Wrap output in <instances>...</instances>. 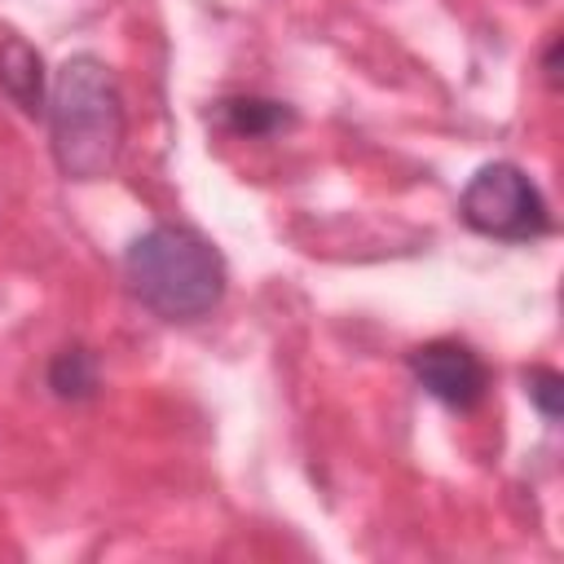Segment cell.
Segmentation results:
<instances>
[{
	"label": "cell",
	"instance_id": "1",
	"mask_svg": "<svg viewBox=\"0 0 564 564\" xmlns=\"http://www.w3.org/2000/svg\"><path fill=\"white\" fill-rule=\"evenodd\" d=\"M48 141L62 176L97 181L119 163L123 150V97L106 62L79 53L70 57L48 93Z\"/></svg>",
	"mask_w": 564,
	"mask_h": 564
},
{
	"label": "cell",
	"instance_id": "2",
	"mask_svg": "<svg viewBox=\"0 0 564 564\" xmlns=\"http://www.w3.org/2000/svg\"><path fill=\"white\" fill-rule=\"evenodd\" d=\"M123 273L132 295L163 322L207 317L225 295L220 251L185 225H154L141 238H132Z\"/></svg>",
	"mask_w": 564,
	"mask_h": 564
},
{
	"label": "cell",
	"instance_id": "3",
	"mask_svg": "<svg viewBox=\"0 0 564 564\" xmlns=\"http://www.w3.org/2000/svg\"><path fill=\"white\" fill-rule=\"evenodd\" d=\"M458 212L476 234L498 238V242H533L551 229V212H546L542 189L516 163L480 167L467 181Z\"/></svg>",
	"mask_w": 564,
	"mask_h": 564
},
{
	"label": "cell",
	"instance_id": "4",
	"mask_svg": "<svg viewBox=\"0 0 564 564\" xmlns=\"http://www.w3.org/2000/svg\"><path fill=\"white\" fill-rule=\"evenodd\" d=\"M410 370H414L419 388L427 397H436L441 405H449V410H471L485 397V388H489L485 361L467 344H458V339L419 344L410 352Z\"/></svg>",
	"mask_w": 564,
	"mask_h": 564
},
{
	"label": "cell",
	"instance_id": "5",
	"mask_svg": "<svg viewBox=\"0 0 564 564\" xmlns=\"http://www.w3.org/2000/svg\"><path fill=\"white\" fill-rule=\"evenodd\" d=\"M0 88L22 115H44V62L22 35L0 40Z\"/></svg>",
	"mask_w": 564,
	"mask_h": 564
},
{
	"label": "cell",
	"instance_id": "6",
	"mask_svg": "<svg viewBox=\"0 0 564 564\" xmlns=\"http://www.w3.org/2000/svg\"><path fill=\"white\" fill-rule=\"evenodd\" d=\"M216 119L234 137H273L291 123V110L269 97H225L216 101Z\"/></svg>",
	"mask_w": 564,
	"mask_h": 564
},
{
	"label": "cell",
	"instance_id": "7",
	"mask_svg": "<svg viewBox=\"0 0 564 564\" xmlns=\"http://www.w3.org/2000/svg\"><path fill=\"white\" fill-rule=\"evenodd\" d=\"M48 388L62 401H88L97 392V361L88 348H62L48 366Z\"/></svg>",
	"mask_w": 564,
	"mask_h": 564
},
{
	"label": "cell",
	"instance_id": "8",
	"mask_svg": "<svg viewBox=\"0 0 564 564\" xmlns=\"http://www.w3.org/2000/svg\"><path fill=\"white\" fill-rule=\"evenodd\" d=\"M524 388H529V401L542 410V419H560V410H564V379H560V370H551V366H533L529 375H524Z\"/></svg>",
	"mask_w": 564,
	"mask_h": 564
}]
</instances>
